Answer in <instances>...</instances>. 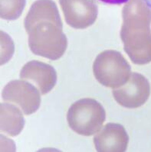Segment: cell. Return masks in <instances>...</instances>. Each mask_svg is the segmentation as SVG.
I'll list each match as a JSON object with an SVG mask.
<instances>
[{"instance_id":"6da1fadb","label":"cell","mask_w":151,"mask_h":152,"mask_svg":"<svg viewBox=\"0 0 151 152\" xmlns=\"http://www.w3.org/2000/svg\"><path fill=\"white\" fill-rule=\"evenodd\" d=\"M33 54L56 61L64 55L68 40L56 4L52 0H37L24 21Z\"/></svg>"},{"instance_id":"7a4b0ae2","label":"cell","mask_w":151,"mask_h":152,"mask_svg":"<svg viewBox=\"0 0 151 152\" xmlns=\"http://www.w3.org/2000/svg\"><path fill=\"white\" fill-rule=\"evenodd\" d=\"M142 0H129L123 9V25L121 30V38L124 43V50L130 60L137 64H144L150 61L144 50H148L147 35L140 30L139 10Z\"/></svg>"},{"instance_id":"3957f363","label":"cell","mask_w":151,"mask_h":152,"mask_svg":"<svg viewBox=\"0 0 151 152\" xmlns=\"http://www.w3.org/2000/svg\"><path fill=\"white\" fill-rule=\"evenodd\" d=\"M105 119V108L100 102L91 98L76 101L67 113L69 127L80 135L91 136L98 132Z\"/></svg>"},{"instance_id":"277c9868","label":"cell","mask_w":151,"mask_h":152,"mask_svg":"<svg viewBox=\"0 0 151 152\" xmlns=\"http://www.w3.org/2000/svg\"><path fill=\"white\" fill-rule=\"evenodd\" d=\"M93 73L101 85L109 88H118L129 80L131 66L119 51L108 50L96 57Z\"/></svg>"},{"instance_id":"5b68a950","label":"cell","mask_w":151,"mask_h":152,"mask_svg":"<svg viewBox=\"0 0 151 152\" xmlns=\"http://www.w3.org/2000/svg\"><path fill=\"white\" fill-rule=\"evenodd\" d=\"M2 97L5 102H11L19 106L25 115L35 113L41 104V96L38 89L25 80L9 82L2 90Z\"/></svg>"},{"instance_id":"8992f818","label":"cell","mask_w":151,"mask_h":152,"mask_svg":"<svg viewBox=\"0 0 151 152\" xmlns=\"http://www.w3.org/2000/svg\"><path fill=\"white\" fill-rule=\"evenodd\" d=\"M149 95V82L138 73H132L125 84L113 90L116 102L127 109H135L144 105Z\"/></svg>"},{"instance_id":"52a82bcc","label":"cell","mask_w":151,"mask_h":152,"mask_svg":"<svg viewBox=\"0 0 151 152\" xmlns=\"http://www.w3.org/2000/svg\"><path fill=\"white\" fill-rule=\"evenodd\" d=\"M67 24L73 28L85 29L95 22L97 6L94 0H59Z\"/></svg>"},{"instance_id":"ba28073f","label":"cell","mask_w":151,"mask_h":152,"mask_svg":"<svg viewBox=\"0 0 151 152\" xmlns=\"http://www.w3.org/2000/svg\"><path fill=\"white\" fill-rule=\"evenodd\" d=\"M129 136L125 128L118 123H108L99 131L94 138V144L97 151H126Z\"/></svg>"},{"instance_id":"9c48e42d","label":"cell","mask_w":151,"mask_h":152,"mask_svg":"<svg viewBox=\"0 0 151 152\" xmlns=\"http://www.w3.org/2000/svg\"><path fill=\"white\" fill-rule=\"evenodd\" d=\"M20 77L34 83L42 95L49 93L57 82V73L55 68L38 61H32L25 64L20 72Z\"/></svg>"},{"instance_id":"30bf717a","label":"cell","mask_w":151,"mask_h":152,"mask_svg":"<svg viewBox=\"0 0 151 152\" xmlns=\"http://www.w3.org/2000/svg\"><path fill=\"white\" fill-rule=\"evenodd\" d=\"M25 120L19 109L11 104L1 103V132L16 136L22 132Z\"/></svg>"},{"instance_id":"8fae6325","label":"cell","mask_w":151,"mask_h":152,"mask_svg":"<svg viewBox=\"0 0 151 152\" xmlns=\"http://www.w3.org/2000/svg\"><path fill=\"white\" fill-rule=\"evenodd\" d=\"M25 0H0V16L6 20H15L22 15Z\"/></svg>"},{"instance_id":"7c38bea8","label":"cell","mask_w":151,"mask_h":152,"mask_svg":"<svg viewBox=\"0 0 151 152\" xmlns=\"http://www.w3.org/2000/svg\"><path fill=\"white\" fill-rule=\"evenodd\" d=\"M98 2L104 4H109V5H121L123 3H126L129 0H97Z\"/></svg>"},{"instance_id":"4fadbf2b","label":"cell","mask_w":151,"mask_h":152,"mask_svg":"<svg viewBox=\"0 0 151 152\" xmlns=\"http://www.w3.org/2000/svg\"><path fill=\"white\" fill-rule=\"evenodd\" d=\"M142 1L151 9V0H142Z\"/></svg>"}]
</instances>
